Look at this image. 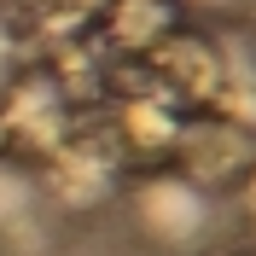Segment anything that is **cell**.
Wrapping results in <instances>:
<instances>
[{
  "instance_id": "cell-1",
  "label": "cell",
  "mask_w": 256,
  "mask_h": 256,
  "mask_svg": "<svg viewBox=\"0 0 256 256\" xmlns=\"http://www.w3.org/2000/svg\"><path fill=\"white\" fill-rule=\"evenodd\" d=\"M146 222L158 227L163 239H192L204 227V204H198V192L186 180H163V186L146 192Z\"/></svg>"
}]
</instances>
